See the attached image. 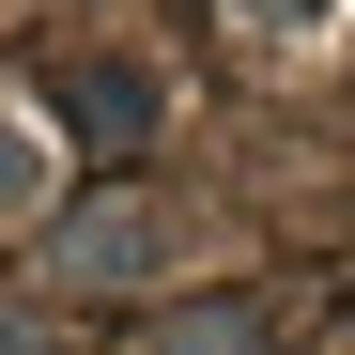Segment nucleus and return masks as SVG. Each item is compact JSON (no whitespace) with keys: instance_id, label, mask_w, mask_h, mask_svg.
<instances>
[{"instance_id":"1","label":"nucleus","mask_w":355,"mask_h":355,"mask_svg":"<svg viewBox=\"0 0 355 355\" xmlns=\"http://www.w3.org/2000/svg\"><path fill=\"white\" fill-rule=\"evenodd\" d=\"M170 263V216L155 201H93V216H62V293H139Z\"/></svg>"},{"instance_id":"2","label":"nucleus","mask_w":355,"mask_h":355,"mask_svg":"<svg viewBox=\"0 0 355 355\" xmlns=\"http://www.w3.org/2000/svg\"><path fill=\"white\" fill-rule=\"evenodd\" d=\"M139 355H263V309H186V324H155Z\"/></svg>"},{"instance_id":"3","label":"nucleus","mask_w":355,"mask_h":355,"mask_svg":"<svg viewBox=\"0 0 355 355\" xmlns=\"http://www.w3.org/2000/svg\"><path fill=\"white\" fill-rule=\"evenodd\" d=\"M31 201H46V139L0 108V216H31Z\"/></svg>"},{"instance_id":"4","label":"nucleus","mask_w":355,"mask_h":355,"mask_svg":"<svg viewBox=\"0 0 355 355\" xmlns=\"http://www.w3.org/2000/svg\"><path fill=\"white\" fill-rule=\"evenodd\" d=\"M324 0H232V31H309Z\"/></svg>"}]
</instances>
